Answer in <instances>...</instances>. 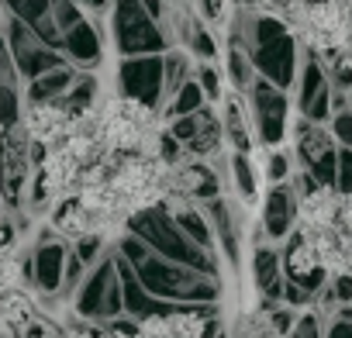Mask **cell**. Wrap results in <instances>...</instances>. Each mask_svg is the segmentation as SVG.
<instances>
[{
  "label": "cell",
  "mask_w": 352,
  "mask_h": 338,
  "mask_svg": "<svg viewBox=\"0 0 352 338\" xmlns=\"http://www.w3.org/2000/svg\"><path fill=\"white\" fill-rule=\"evenodd\" d=\"M104 32H107V49H114L118 59L159 56L169 49L142 0H114V8L104 18Z\"/></svg>",
  "instance_id": "5"
},
{
  "label": "cell",
  "mask_w": 352,
  "mask_h": 338,
  "mask_svg": "<svg viewBox=\"0 0 352 338\" xmlns=\"http://www.w3.org/2000/svg\"><path fill=\"white\" fill-rule=\"evenodd\" d=\"M328 131H331V138H335L338 148H352V107L335 111L328 117Z\"/></svg>",
  "instance_id": "21"
},
{
  "label": "cell",
  "mask_w": 352,
  "mask_h": 338,
  "mask_svg": "<svg viewBox=\"0 0 352 338\" xmlns=\"http://www.w3.org/2000/svg\"><path fill=\"white\" fill-rule=\"evenodd\" d=\"M208 104V97H204V90H201V83L197 80H190L180 93H176L169 104H166V111H162V117L166 121H173V117H184V114H194V111H201Z\"/></svg>",
  "instance_id": "19"
},
{
  "label": "cell",
  "mask_w": 352,
  "mask_h": 338,
  "mask_svg": "<svg viewBox=\"0 0 352 338\" xmlns=\"http://www.w3.org/2000/svg\"><path fill=\"white\" fill-rule=\"evenodd\" d=\"M324 328H328V314H321L318 307H304L297 311L287 338H324Z\"/></svg>",
  "instance_id": "20"
},
{
  "label": "cell",
  "mask_w": 352,
  "mask_h": 338,
  "mask_svg": "<svg viewBox=\"0 0 352 338\" xmlns=\"http://www.w3.org/2000/svg\"><path fill=\"white\" fill-rule=\"evenodd\" d=\"M166 131L180 142L184 155H190V159L211 162L214 155H221L228 148L225 145V131H221V117H218V104H204L194 114L166 121Z\"/></svg>",
  "instance_id": "9"
},
{
  "label": "cell",
  "mask_w": 352,
  "mask_h": 338,
  "mask_svg": "<svg viewBox=\"0 0 352 338\" xmlns=\"http://www.w3.org/2000/svg\"><path fill=\"white\" fill-rule=\"evenodd\" d=\"M128 232H131L135 238H142V242H145L155 256H162V259L184 262V266H190V269H201V273H208V276L225 280V266H221V259H218L214 252L197 249L180 228H176V221L169 218V211H166L162 204L142 211V214L128 225Z\"/></svg>",
  "instance_id": "3"
},
{
  "label": "cell",
  "mask_w": 352,
  "mask_h": 338,
  "mask_svg": "<svg viewBox=\"0 0 352 338\" xmlns=\"http://www.w3.org/2000/svg\"><path fill=\"white\" fill-rule=\"evenodd\" d=\"M114 249L131 266V273L138 276V283L152 297H159L166 304H184V307H221V300H225V280L208 276L201 269H190L184 262H173V259L155 256L131 232H124L114 242Z\"/></svg>",
  "instance_id": "1"
},
{
  "label": "cell",
  "mask_w": 352,
  "mask_h": 338,
  "mask_svg": "<svg viewBox=\"0 0 352 338\" xmlns=\"http://www.w3.org/2000/svg\"><path fill=\"white\" fill-rule=\"evenodd\" d=\"M335 190H338V194H352V148H338V162H335Z\"/></svg>",
  "instance_id": "22"
},
{
  "label": "cell",
  "mask_w": 352,
  "mask_h": 338,
  "mask_svg": "<svg viewBox=\"0 0 352 338\" xmlns=\"http://www.w3.org/2000/svg\"><path fill=\"white\" fill-rule=\"evenodd\" d=\"M76 4H80L90 18H100V21H104V18H107V11L114 8V0H76Z\"/></svg>",
  "instance_id": "24"
},
{
  "label": "cell",
  "mask_w": 352,
  "mask_h": 338,
  "mask_svg": "<svg viewBox=\"0 0 352 338\" xmlns=\"http://www.w3.org/2000/svg\"><path fill=\"white\" fill-rule=\"evenodd\" d=\"M259 155H263V159H256V162H259V173H263V183H266V187H273V183H287V180L294 177L297 162H294V152H290L287 145L259 148Z\"/></svg>",
  "instance_id": "17"
},
{
  "label": "cell",
  "mask_w": 352,
  "mask_h": 338,
  "mask_svg": "<svg viewBox=\"0 0 352 338\" xmlns=\"http://www.w3.org/2000/svg\"><path fill=\"white\" fill-rule=\"evenodd\" d=\"M114 93L142 100L148 107L159 111V97H162V52L159 56H131V59H118V73H114ZM162 114V111H159Z\"/></svg>",
  "instance_id": "12"
},
{
  "label": "cell",
  "mask_w": 352,
  "mask_h": 338,
  "mask_svg": "<svg viewBox=\"0 0 352 338\" xmlns=\"http://www.w3.org/2000/svg\"><path fill=\"white\" fill-rule=\"evenodd\" d=\"M324 338H352V317H328Z\"/></svg>",
  "instance_id": "23"
},
{
  "label": "cell",
  "mask_w": 352,
  "mask_h": 338,
  "mask_svg": "<svg viewBox=\"0 0 352 338\" xmlns=\"http://www.w3.org/2000/svg\"><path fill=\"white\" fill-rule=\"evenodd\" d=\"M218 117H221V131H225V145L232 152H259L256 145V131H252V117L245 107V97L228 90L218 104Z\"/></svg>",
  "instance_id": "14"
},
{
  "label": "cell",
  "mask_w": 352,
  "mask_h": 338,
  "mask_svg": "<svg viewBox=\"0 0 352 338\" xmlns=\"http://www.w3.org/2000/svg\"><path fill=\"white\" fill-rule=\"evenodd\" d=\"M228 194H235L245 207H259L263 197V173L256 152H232V187Z\"/></svg>",
  "instance_id": "15"
},
{
  "label": "cell",
  "mask_w": 352,
  "mask_h": 338,
  "mask_svg": "<svg viewBox=\"0 0 352 338\" xmlns=\"http://www.w3.org/2000/svg\"><path fill=\"white\" fill-rule=\"evenodd\" d=\"M331 80H328V69L324 63L314 56V52H304L300 49V69H297V80H294V111L307 121H318V124H328L331 117Z\"/></svg>",
  "instance_id": "10"
},
{
  "label": "cell",
  "mask_w": 352,
  "mask_h": 338,
  "mask_svg": "<svg viewBox=\"0 0 352 338\" xmlns=\"http://www.w3.org/2000/svg\"><path fill=\"white\" fill-rule=\"evenodd\" d=\"M249 276H252V286H256V297L259 304H280L283 300V259H280V245L270 242L259 225L252 228L249 235Z\"/></svg>",
  "instance_id": "11"
},
{
  "label": "cell",
  "mask_w": 352,
  "mask_h": 338,
  "mask_svg": "<svg viewBox=\"0 0 352 338\" xmlns=\"http://www.w3.org/2000/svg\"><path fill=\"white\" fill-rule=\"evenodd\" d=\"M194 56L184 49H166L162 52V97H159V111H166V104L180 93L190 80H194Z\"/></svg>",
  "instance_id": "16"
},
{
  "label": "cell",
  "mask_w": 352,
  "mask_h": 338,
  "mask_svg": "<svg viewBox=\"0 0 352 338\" xmlns=\"http://www.w3.org/2000/svg\"><path fill=\"white\" fill-rule=\"evenodd\" d=\"M208 211V221H211V232H214V249H218V259L221 266L239 280L242 276V262H245V252H249V211L235 194H221L214 201L204 204Z\"/></svg>",
  "instance_id": "6"
},
{
  "label": "cell",
  "mask_w": 352,
  "mask_h": 338,
  "mask_svg": "<svg viewBox=\"0 0 352 338\" xmlns=\"http://www.w3.org/2000/svg\"><path fill=\"white\" fill-rule=\"evenodd\" d=\"M297 211H300V197L294 194L290 180L266 187L263 197H259V232L270 242L283 245L297 228Z\"/></svg>",
  "instance_id": "13"
},
{
  "label": "cell",
  "mask_w": 352,
  "mask_h": 338,
  "mask_svg": "<svg viewBox=\"0 0 352 338\" xmlns=\"http://www.w3.org/2000/svg\"><path fill=\"white\" fill-rule=\"evenodd\" d=\"M194 80L201 83L208 104H221V97L228 93V80H225L221 59H218V63H197V66H194Z\"/></svg>",
  "instance_id": "18"
},
{
  "label": "cell",
  "mask_w": 352,
  "mask_h": 338,
  "mask_svg": "<svg viewBox=\"0 0 352 338\" xmlns=\"http://www.w3.org/2000/svg\"><path fill=\"white\" fill-rule=\"evenodd\" d=\"M38 297L32 290L28 238L18 225H0V331H21L38 314Z\"/></svg>",
  "instance_id": "2"
},
{
  "label": "cell",
  "mask_w": 352,
  "mask_h": 338,
  "mask_svg": "<svg viewBox=\"0 0 352 338\" xmlns=\"http://www.w3.org/2000/svg\"><path fill=\"white\" fill-rule=\"evenodd\" d=\"M290 152L297 169L318 183V187H335V162H338V145L328 131V124L307 121L294 114L290 121Z\"/></svg>",
  "instance_id": "8"
},
{
  "label": "cell",
  "mask_w": 352,
  "mask_h": 338,
  "mask_svg": "<svg viewBox=\"0 0 352 338\" xmlns=\"http://www.w3.org/2000/svg\"><path fill=\"white\" fill-rule=\"evenodd\" d=\"M69 311L80 321L111 324L124 317V293H121V273H118V249L111 245L83 276L80 290L69 300Z\"/></svg>",
  "instance_id": "4"
},
{
  "label": "cell",
  "mask_w": 352,
  "mask_h": 338,
  "mask_svg": "<svg viewBox=\"0 0 352 338\" xmlns=\"http://www.w3.org/2000/svg\"><path fill=\"white\" fill-rule=\"evenodd\" d=\"M249 117H252V131H256V145L259 148H276L290 138V121H294V100L290 90L256 76L252 87L242 93Z\"/></svg>",
  "instance_id": "7"
}]
</instances>
